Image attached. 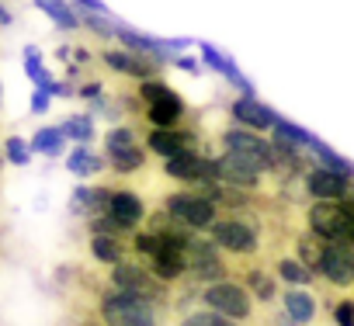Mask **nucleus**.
<instances>
[{
  "mask_svg": "<svg viewBox=\"0 0 354 326\" xmlns=\"http://www.w3.org/2000/svg\"><path fill=\"white\" fill-rule=\"evenodd\" d=\"M125 104L139 111L142 122H149V128H181L188 122V101L160 77L136 84V94L125 97Z\"/></svg>",
  "mask_w": 354,
  "mask_h": 326,
  "instance_id": "f257e3e1",
  "label": "nucleus"
},
{
  "mask_svg": "<svg viewBox=\"0 0 354 326\" xmlns=\"http://www.w3.org/2000/svg\"><path fill=\"white\" fill-rule=\"evenodd\" d=\"M97 319L104 326H156L160 305L118 288H104L97 298Z\"/></svg>",
  "mask_w": 354,
  "mask_h": 326,
  "instance_id": "f03ea898",
  "label": "nucleus"
},
{
  "mask_svg": "<svg viewBox=\"0 0 354 326\" xmlns=\"http://www.w3.org/2000/svg\"><path fill=\"white\" fill-rule=\"evenodd\" d=\"M209 240L233 257H257L261 253V226L250 215H226L216 219L209 229Z\"/></svg>",
  "mask_w": 354,
  "mask_h": 326,
  "instance_id": "7ed1b4c3",
  "label": "nucleus"
},
{
  "mask_svg": "<svg viewBox=\"0 0 354 326\" xmlns=\"http://www.w3.org/2000/svg\"><path fill=\"white\" fill-rule=\"evenodd\" d=\"M202 309H212V312H219V316H226L240 326L254 319V298L243 288V281H236V278L205 285L202 288Z\"/></svg>",
  "mask_w": 354,
  "mask_h": 326,
  "instance_id": "20e7f679",
  "label": "nucleus"
},
{
  "mask_svg": "<svg viewBox=\"0 0 354 326\" xmlns=\"http://www.w3.org/2000/svg\"><path fill=\"white\" fill-rule=\"evenodd\" d=\"M160 209H163L167 215H174L181 226H188L192 233L212 229V222L219 219V209H216L205 195H198V191H192V188L174 191V195H163Z\"/></svg>",
  "mask_w": 354,
  "mask_h": 326,
  "instance_id": "39448f33",
  "label": "nucleus"
},
{
  "mask_svg": "<svg viewBox=\"0 0 354 326\" xmlns=\"http://www.w3.org/2000/svg\"><path fill=\"white\" fill-rule=\"evenodd\" d=\"M108 281H111L118 291L149 298V302H156V305L167 302V285H160V281L149 274V267H146L142 260H129V257H125L122 264L108 267Z\"/></svg>",
  "mask_w": 354,
  "mask_h": 326,
  "instance_id": "423d86ee",
  "label": "nucleus"
},
{
  "mask_svg": "<svg viewBox=\"0 0 354 326\" xmlns=\"http://www.w3.org/2000/svg\"><path fill=\"white\" fill-rule=\"evenodd\" d=\"M216 178H219V184H226V188H236V191H250V195H257V191L264 188L268 171L261 167V163H254L250 156H240V153H219V156H216Z\"/></svg>",
  "mask_w": 354,
  "mask_h": 326,
  "instance_id": "0eeeda50",
  "label": "nucleus"
},
{
  "mask_svg": "<svg viewBox=\"0 0 354 326\" xmlns=\"http://www.w3.org/2000/svg\"><path fill=\"white\" fill-rule=\"evenodd\" d=\"M219 146L223 153H240V156H250L254 163L271 174L274 171V146L271 139H264L261 132H250V128H240V125H230L219 132Z\"/></svg>",
  "mask_w": 354,
  "mask_h": 326,
  "instance_id": "6e6552de",
  "label": "nucleus"
},
{
  "mask_svg": "<svg viewBox=\"0 0 354 326\" xmlns=\"http://www.w3.org/2000/svg\"><path fill=\"white\" fill-rule=\"evenodd\" d=\"M142 146L149 156L170 160V156H181V153H198L202 149V135L195 128H149L142 135Z\"/></svg>",
  "mask_w": 354,
  "mask_h": 326,
  "instance_id": "1a4fd4ad",
  "label": "nucleus"
},
{
  "mask_svg": "<svg viewBox=\"0 0 354 326\" xmlns=\"http://www.w3.org/2000/svg\"><path fill=\"white\" fill-rule=\"evenodd\" d=\"M316 278L333 288H354V247L347 243H323Z\"/></svg>",
  "mask_w": 354,
  "mask_h": 326,
  "instance_id": "9d476101",
  "label": "nucleus"
},
{
  "mask_svg": "<svg viewBox=\"0 0 354 326\" xmlns=\"http://www.w3.org/2000/svg\"><path fill=\"white\" fill-rule=\"evenodd\" d=\"M101 63L111 70V73H118V77H125V80H136V84H142V80H153V77H160V63H153V59H146V56H139V52H129V49H101Z\"/></svg>",
  "mask_w": 354,
  "mask_h": 326,
  "instance_id": "9b49d317",
  "label": "nucleus"
},
{
  "mask_svg": "<svg viewBox=\"0 0 354 326\" xmlns=\"http://www.w3.org/2000/svg\"><path fill=\"white\" fill-rule=\"evenodd\" d=\"M351 184H354V178H344V174L326 171V167H309L302 178V188L313 202H344Z\"/></svg>",
  "mask_w": 354,
  "mask_h": 326,
  "instance_id": "f8f14e48",
  "label": "nucleus"
},
{
  "mask_svg": "<svg viewBox=\"0 0 354 326\" xmlns=\"http://www.w3.org/2000/svg\"><path fill=\"white\" fill-rule=\"evenodd\" d=\"M230 118L240 125V128H250V132H271L274 128V122L281 118L274 108H268L264 101H257V97H233L230 101Z\"/></svg>",
  "mask_w": 354,
  "mask_h": 326,
  "instance_id": "ddd939ff",
  "label": "nucleus"
},
{
  "mask_svg": "<svg viewBox=\"0 0 354 326\" xmlns=\"http://www.w3.org/2000/svg\"><path fill=\"white\" fill-rule=\"evenodd\" d=\"M142 264L149 267V274L160 285H177V281L188 278V253H185V247H174V243H163L160 253L142 260Z\"/></svg>",
  "mask_w": 354,
  "mask_h": 326,
  "instance_id": "4468645a",
  "label": "nucleus"
},
{
  "mask_svg": "<svg viewBox=\"0 0 354 326\" xmlns=\"http://www.w3.org/2000/svg\"><path fill=\"white\" fill-rule=\"evenodd\" d=\"M108 215L132 236L142 222H146V202H142V195H136V191H129V188H115L111 191V202H108Z\"/></svg>",
  "mask_w": 354,
  "mask_h": 326,
  "instance_id": "2eb2a0df",
  "label": "nucleus"
},
{
  "mask_svg": "<svg viewBox=\"0 0 354 326\" xmlns=\"http://www.w3.org/2000/svg\"><path fill=\"white\" fill-rule=\"evenodd\" d=\"M111 191L115 188H108V184H77L73 195H70V212L84 215V219H94V215L108 212Z\"/></svg>",
  "mask_w": 354,
  "mask_h": 326,
  "instance_id": "dca6fc26",
  "label": "nucleus"
},
{
  "mask_svg": "<svg viewBox=\"0 0 354 326\" xmlns=\"http://www.w3.org/2000/svg\"><path fill=\"white\" fill-rule=\"evenodd\" d=\"M281 312L295 323V326H313L316 323V312H319V305H316V295L309 291V288H281Z\"/></svg>",
  "mask_w": 354,
  "mask_h": 326,
  "instance_id": "f3484780",
  "label": "nucleus"
},
{
  "mask_svg": "<svg viewBox=\"0 0 354 326\" xmlns=\"http://www.w3.org/2000/svg\"><path fill=\"white\" fill-rule=\"evenodd\" d=\"M274 278L285 281V288H309L316 281V274L302 260H295V253H281L274 260Z\"/></svg>",
  "mask_w": 354,
  "mask_h": 326,
  "instance_id": "a211bd4d",
  "label": "nucleus"
},
{
  "mask_svg": "<svg viewBox=\"0 0 354 326\" xmlns=\"http://www.w3.org/2000/svg\"><path fill=\"white\" fill-rule=\"evenodd\" d=\"M35 8L59 28V32H80V11L70 0H35Z\"/></svg>",
  "mask_w": 354,
  "mask_h": 326,
  "instance_id": "6ab92c4d",
  "label": "nucleus"
},
{
  "mask_svg": "<svg viewBox=\"0 0 354 326\" xmlns=\"http://www.w3.org/2000/svg\"><path fill=\"white\" fill-rule=\"evenodd\" d=\"M66 171H70L73 178H97V174L108 171V163H104V156H97L91 146H77V149H70V156H66Z\"/></svg>",
  "mask_w": 354,
  "mask_h": 326,
  "instance_id": "aec40b11",
  "label": "nucleus"
},
{
  "mask_svg": "<svg viewBox=\"0 0 354 326\" xmlns=\"http://www.w3.org/2000/svg\"><path fill=\"white\" fill-rule=\"evenodd\" d=\"M243 288H250V298L254 302H264L271 305L281 291H278V278L271 271H261V267H247L243 271Z\"/></svg>",
  "mask_w": 354,
  "mask_h": 326,
  "instance_id": "412c9836",
  "label": "nucleus"
},
{
  "mask_svg": "<svg viewBox=\"0 0 354 326\" xmlns=\"http://www.w3.org/2000/svg\"><path fill=\"white\" fill-rule=\"evenodd\" d=\"M146 160H149V153H146L142 142H139V146H129V149H122V153H108V156H104V163H108L111 174H136V171L146 167Z\"/></svg>",
  "mask_w": 354,
  "mask_h": 326,
  "instance_id": "4be33fe9",
  "label": "nucleus"
},
{
  "mask_svg": "<svg viewBox=\"0 0 354 326\" xmlns=\"http://www.w3.org/2000/svg\"><path fill=\"white\" fill-rule=\"evenodd\" d=\"M306 153L316 160V167H326V171H337V174H344V178H354V163H351V160H344V156H340L337 149H330L326 142H319V139H316Z\"/></svg>",
  "mask_w": 354,
  "mask_h": 326,
  "instance_id": "5701e85b",
  "label": "nucleus"
},
{
  "mask_svg": "<svg viewBox=\"0 0 354 326\" xmlns=\"http://www.w3.org/2000/svg\"><path fill=\"white\" fill-rule=\"evenodd\" d=\"M59 128H63L66 142H77V146H91V139L97 135V128H94V115H91V111H80V115L63 118Z\"/></svg>",
  "mask_w": 354,
  "mask_h": 326,
  "instance_id": "b1692460",
  "label": "nucleus"
},
{
  "mask_svg": "<svg viewBox=\"0 0 354 326\" xmlns=\"http://www.w3.org/2000/svg\"><path fill=\"white\" fill-rule=\"evenodd\" d=\"M91 257L101 264V267H115L125 260V240H115V236H91Z\"/></svg>",
  "mask_w": 354,
  "mask_h": 326,
  "instance_id": "393cba45",
  "label": "nucleus"
},
{
  "mask_svg": "<svg viewBox=\"0 0 354 326\" xmlns=\"http://www.w3.org/2000/svg\"><path fill=\"white\" fill-rule=\"evenodd\" d=\"M271 139H281V142H288V146H295V149H302V153L316 142V135H313L309 128H302V125H295V122H288V118H278V122H274Z\"/></svg>",
  "mask_w": 354,
  "mask_h": 326,
  "instance_id": "a878e982",
  "label": "nucleus"
},
{
  "mask_svg": "<svg viewBox=\"0 0 354 326\" xmlns=\"http://www.w3.org/2000/svg\"><path fill=\"white\" fill-rule=\"evenodd\" d=\"M28 146H32V153H42V156H59V153L66 149V135H63V128L46 125V128H39V132L28 139Z\"/></svg>",
  "mask_w": 354,
  "mask_h": 326,
  "instance_id": "bb28decb",
  "label": "nucleus"
},
{
  "mask_svg": "<svg viewBox=\"0 0 354 326\" xmlns=\"http://www.w3.org/2000/svg\"><path fill=\"white\" fill-rule=\"evenodd\" d=\"M319 253H323V240H319V236H313L309 229L295 233V260H302L313 274H316V267H319Z\"/></svg>",
  "mask_w": 354,
  "mask_h": 326,
  "instance_id": "cd10ccee",
  "label": "nucleus"
},
{
  "mask_svg": "<svg viewBox=\"0 0 354 326\" xmlns=\"http://www.w3.org/2000/svg\"><path fill=\"white\" fill-rule=\"evenodd\" d=\"M101 142H104V156H108V153H122V149H129V146H139L142 135H139L132 125H111Z\"/></svg>",
  "mask_w": 354,
  "mask_h": 326,
  "instance_id": "c85d7f7f",
  "label": "nucleus"
},
{
  "mask_svg": "<svg viewBox=\"0 0 354 326\" xmlns=\"http://www.w3.org/2000/svg\"><path fill=\"white\" fill-rule=\"evenodd\" d=\"M160 247H163V240H160L156 233H149L146 226H139V229L132 233V250H136V260H149V257H156V253H160Z\"/></svg>",
  "mask_w": 354,
  "mask_h": 326,
  "instance_id": "c756f323",
  "label": "nucleus"
},
{
  "mask_svg": "<svg viewBox=\"0 0 354 326\" xmlns=\"http://www.w3.org/2000/svg\"><path fill=\"white\" fill-rule=\"evenodd\" d=\"M177 326H240V323H233V319H226L212 309H188Z\"/></svg>",
  "mask_w": 354,
  "mask_h": 326,
  "instance_id": "7c9ffc66",
  "label": "nucleus"
},
{
  "mask_svg": "<svg viewBox=\"0 0 354 326\" xmlns=\"http://www.w3.org/2000/svg\"><path fill=\"white\" fill-rule=\"evenodd\" d=\"M115 25L118 21H111V15H80V28L91 32V35H97L101 42H111L115 39Z\"/></svg>",
  "mask_w": 354,
  "mask_h": 326,
  "instance_id": "2f4dec72",
  "label": "nucleus"
},
{
  "mask_svg": "<svg viewBox=\"0 0 354 326\" xmlns=\"http://www.w3.org/2000/svg\"><path fill=\"white\" fill-rule=\"evenodd\" d=\"M4 160L15 163V167H28V163H32V146L21 135H8L4 139Z\"/></svg>",
  "mask_w": 354,
  "mask_h": 326,
  "instance_id": "473e14b6",
  "label": "nucleus"
},
{
  "mask_svg": "<svg viewBox=\"0 0 354 326\" xmlns=\"http://www.w3.org/2000/svg\"><path fill=\"white\" fill-rule=\"evenodd\" d=\"M333 323L337 326H354V298H340L333 305Z\"/></svg>",
  "mask_w": 354,
  "mask_h": 326,
  "instance_id": "72a5a7b5",
  "label": "nucleus"
},
{
  "mask_svg": "<svg viewBox=\"0 0 354 326\" xmlns=\"http://www.w3.org/2000/svg\"><path fill=\"white\" fill-rule=\"evenodd\" d=\"M77 97H84V101H101L104 97V84L101 80H80V87H77Z\"/></svg>",
  "mask_w": 354,
  "mask_h": 326,
  "instance_id": "f704fd0d",
  "label": "nucleus"
},
{
  "mask_svg": "<svg viewBox=\"0 0 354 326\" xmlns=\"http://www.w3.org/2000/svg\"><path fill=\"white\" fill-rule=\"evenodd\" d=\"M49 108H53V94H46V90L35 87V90H32V101H28V111H32V115H46Z\"/></svg>",
  "mask_w": 354,
  "mask_h": 326,
  "instance_id": "c9c22d12",
  "label": "nucleus"
},
{
  "mask_svg": "<svg viewBox=\"0 0 354 326\" xmlns=\"http://www.w3.org/2000/svg\"><path fill=\"white\" fill-rule=\"evenodd\" d=\"M174 66L181 70V73H192V77H198L205 66H202V59H195V56H188V52H181V56H174Z\"/></svg>",
  "mask_w": 354,
  "mask_h": 326,
  "instance_id": "e433bc0d",
  "label": "nucleus"
},
{
  "mask_svg": "<svg viewBox=\"0 0 354 326\" xmlns=\"http://www.w3.org/2000/svg\"><path fill=\"white\" fill-rule=\"evenodd\" d=\"M70 4H73L77 11H84V15H108L104 0H70Z\"/></svg>",
  "mask_w": 354,
  "mask_h": 326,
  "instance_id": "4c0bfd02",
  "label": "nucleus"
},
{
  "mask_svg": "<svg viewBox=\"0 0 354 326\" xmlns=\"http://www.w3.org/2000/svg\"><path fill=\"white\" fill-rule=\"evenodd\" d=\"M0 25H4V28H8V25H15V15H11L4 4H0Z\"/></svg>",
  "mask_w": 354,
  "mask_h": 326,
  "instance_id": "58836bf2",
  "label": "nucleus"
},
{
  "mask_svg": "<svg viewBox=\"0 0 354 326\" xmlns=\"http://www.w3.org/2000/svg\"><path fill=\"white\" fill-rule=\"evenodd\" d=\"M25 59H42V49L39 46H25Z\"/></svg>",
  "mask_w": 354,
  "mask_h": 326,
  "instance_id": "ea45409f",
  "label": "nucleus"
},
{
  "mask_svg": "<svg viewBox=\"0 0 354 326\" xmlns=\"http://www.w3.org/2000/svg\"><path fill=\"white\" fill-rule=\"evenodd\" d=\"M77 326H104V323H101V319H80Z\"/></svg>",
  "mask_w": 354,
  "mask_h": 326,
  "instance_id": "a19ab883",
  "label": "nucleus"
},
{
  "mask_svg": "<svg viewBox=\"0 0 354 326\" xmlns=\"http://www.w3.org/2000/svg\"><path fill=\"white\" fill-rule=\"evenodd\" d=\"M0 163H4V153H0Z\"/></svg>",
  "mask_w": 354,
  "mask_h": 326,
  "instance_id": "79ce46f5",
  "label": "nucleus"
},
{
  "mask_svg": "<svg viewBox=\"0 0 354 326\" xmlns=\"http://www.w3.org/2000/svg\"><path fill=\"white\" fill-rule=\"evenodd\" d=\"M0 94H4V90H0Z\"/></svg>",
  "mask_w": 354,
  "mask_h": 326,
  "instance_id": "37998d69",
  "label": "nucleus"
}]
</instances>
